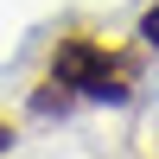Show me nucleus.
Here are the masks:
<instances>
[{
  "label": "nucleus",
  "instance_id": "1",
  "mask_svg": "<svg viewBox=\"0 0 159 159\" xmlns=\"http://www.w3.org/2000/svg\"><path fill=\"white\" fill-rule=\"evenodd\" d=\"M51 83L64 89L70 102H127L140 89V57L96 32H64L51 45Z\"/></svg>",
  "mask_w": 159,
  "mask_h": 159
},
{
  "label": "nucleus",
  "instance_id": "2",
  "mask_svg": "<svg viewBox=\"0 0 159 159\" xmlns=\"http://www.w3.org/2000/svg\"><path fill=\"white\" fill-rule=\"evenodd\" d=\"M140 45H147V51H159V0L140 13Z\"/></svg>",
  "mask_w": 159,
  "mask_h": 159
},
{
  "label": "nucleus",
  "instance_id": "3",
  "mask_svg": "<svg viewBox=\"0 0 159 159\" xmlns=\"http://www.w3.org/2000/svg\"><path fill=\"white\" fill-rule=\"evenodd\" d=\"M7 147H13V127H7V121H0V153H7Z\"/></svg>",
  "mask_w": 159,
  "mask_h": 159
}]
</instances>
